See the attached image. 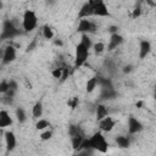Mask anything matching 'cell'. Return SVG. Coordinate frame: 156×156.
Instances as JSON below:
<instances>
[{
  "mask_svg": "<svg viewBox=\"0 0 156 156\" xmlns=\"http://www.w3.org/2000/svg\"><path fill=\"white\" fill-rule=\"evenodd\" d=\"M89 143H90V147L93 150H96V151H100V152H107V149H108V144L104 136V134L100 132H95L90 138H89Z\"/></svg>",
  "mask_w": 156,
  "mask_h": 156,
  "instance_id": "6da1fadb",
  "label": "cell"
},
{
  "mask_svg": "<svg viewBox=\"0 0 156 156\" xmlns=\"http://www.w3.org/2000/svg\"><path fill=\"white\" fill-rule=\"evenodd\" d=\"M38 26V17L33 10H26L22 16V28L24 32L29 33L34 30Z\"/></svg>",
  "mask_w": 156,
  "mask_h": 156,
  "instance_id": "7a4b0ae2",
  "label": "cell"
},
{
  "mask_svg": "<svg viewBox=\"0 0 156 156\" xmlns=\"http://www.w3.org/2000/svg\"><path fill=\"white\" fill-rule=\"evenodd\" d=\"M88 57H89V49L79 41L76 45V50H74V67L76 68L82 67L87 62Z\"/></svg>",
  "mask_w": 156,
  "mask_h": 156,
  "instance_id": "3957f363",
  "label": "cell"
},
{
  "mask_svg": "<svg viewBox=\"0 0 156 156\" xmlns=\"http://www.w3.org/2000/svg\"><path fill=\"white\" fill-rule=\"evenodd\" d=\"M20 34V29L13 24L12 21L5 20L2 23V29H1V39H12L16 35Z\"/></svg>",
  "mask_w": 156,
  "mask_h": 156,
  "instance_id": "277c9868",
  "label": "cell"
},
{
  "mask_svg": "<svg viewBox=\"0 0 156 156\" xmlns=\"http://www.w3.org/2000/svg\"><path fill=\"white\" fill-rule=\"evenodd\" d=\"M94 10V16L98 17H110V11L105 0H88Z\"/></svg>",
  "mask_w": 156,
  "mask_h": 156,
  "instance_id": "5b68a950",
  "label": "cell"
},
{
  "mask_svg": "<svg viewBox=\"0 0 156 156\" xmlns=\"http://www.w3.org/2000/svg\"><path fill=\"white\" fill-rule=\"evenodd\" d=\"M96 29H98V26L91 20H88V18H80L79 20V23H78V27H77V32L91 34V33H95Z\"/></svg>",
  "mask_w": 156,
  "mask_h": 156,
  "instance_id": "8992f818",
  "label": "cell"
},
{
  "mask_svg": "<svg viewBox=\"0 0 156 156\" xmlns=\"http://www.w3.org/2000/svg\"><path fill=\"white\" fill-rule=\"evenodd\" d=\"M16 56H17L16 48L13 45L9 44L2 50V55H1V62H2V65H9V63L13 62L16 60Z\"/></svg>",
  "mask_w": 156,
  "mask_h": 156,
  "instance_id": "52a82bcc",
  "label": "cell"
},
{
  "mask_svg": "<svg viewBox=\"0 0 156 156\" xmlns=\"http://www.w3.org/2000/svg\"><path fill=\"white\" fill-rule=\"evenodd\" d=\"M127 129H128V133H129L130 135H133V134H138V133H140V132L144 129V127H143V123H141L138 118L130 116V117H128Z\"/></svg>",
  "mask_w": 156,
  "mask_h": 156,
  "instance_id": "ba28073f",
  "label": "cell"
},
{
  "mask_svg": "<svg viewBox=\"0 0 156 156\" xmlns=\"http://www.w3.org/2000/svg\"><path fill=\"white\" fill-rule=\"evenodd\" d=\"M115 126H116V121L110 116H106V117H104L102 119L99 121V129L101 132H105V133L112 132Z\"/></svg>",
  "mask_w": 156,
  "mask_h": 156,
  "instance_id": "9c48e42d",
  "label": "cell"
},
{
  "mask_svg": "<svg viewBox=\"0 0 156 156\" xmlns=\"http://www.w3.org/2000/svg\"><path fill=\"white\" fill-rule=\"evenodd\" d=\"M4 140H5V145H6V149L9 151H12L16 145H17V139H16V135L11 130H7L4 133Z\"/></svg>",
  "mask_w": 156,
  "mask_h": 156,
  "instance_id": "30bf717a",
  "label": "cell"
},
{
  "mask_svg": "<svg viewBox=\"0 0 156 156\" xmlns=\"http://www.w3.org/2000/svg\"><path fill=\"white\" fill-rule=\"evenodd\" d=\"M91 16H94L93 6L90 5L89 1H87V2H84V4L80 6V9H79V11H78V18H79V20H80V18H90Z\"/></svg>",
  "mask_w": 156,
  "mask_h": 156,
  "instance_id": "8fae6325",
  "label": "cell"
},
{
  "mask_svg": "<svg viewBox=\"0 0 156 156\" xmlns=\"http://www.w3.org/2000/svg\"><path fill=\"white\" fill-rule=\"evenodd\" d=\"M123 43V37L118 33H115V34H111L110 39H108V44H107V50L108 51H113L116 50L121 44Z\"/></svg>",
  "mask_w": 156,
  "mask_h": 156,
  "instance_id": "7c38bea8",
  "label": "cell"
},
{
  "mask_svg": "<svg viewBox=\"0 0 156 156\" xmlns=\"http://www.w3.org/2000/svg\"><path fill=\"white\" fill-rule=\"evenodd\" d=\"M151 51V44L149 40H141L139 45V58H145Z\"/></svg>",
  "mask_w": 156,
  "mask_h": 156,
  "instance_id": "4fadbf2b",
  "label": "cell"
},
{
  "mask_svg": "<svg viewBox=\"0 0 156 156\" xmlns=\"http://www.w3.org/2000/svg\"><path fill=\"white\" fill-rule=\"evenodd\" d=\"M12 124V118L10 116V113L6 110H1L0 111V128H6L10 127Z\"/></svg>",
  "mask_w": 156,
  "mask_h": 156,
  "instance_id": "5bb4252c",
  "label": "cell"
},
{
  "mask_svg": "<svg viewBox=\"0 0 156 156\" xmlns=\"http://www.w3.org/2000/svg\"><path fill=\"white\" fill-rule=\"evenodd\" d=\"M98 85H99V77H91V78H89V79L87 80V84H85V90H87V93H88V94L93 93V91L96 89Z\"/></svg>",
  "mask_w": 156,
  "mask_h": 156,
  "instance_id": "9a60e30c",
  "label": "cell"
},
{
  "mask_svg": "<svg viewBox=\"0 0 156 156\" xmlns=\"http://www.w3.org/2000/svg\"><path fill=\"white\" fill-rule=\"evenodd\" d=\"M107 113H108V110H107V107L104 104H98L96 105V107H95V115H96V119L98 121H100L104 117H106Z\"/></svg>",
  "mask_w": 156,
  "mask_h": 156,
  "instance_id": "2e32d148",
  "label": "cell"
},
{
  "mask_svg": "<svg viewBox=\"0 0 156 156\" xmlns=\"http://www.w3.org/2000/svg\"><path fill=\"white\" fill-rule=\"evenodd\" d=\"M43 112H44V107H43V104L40 101H37L33 107H32V116L37 119H39L41 116H43Z\"/></svg>",
  "mask_w": 156,
  "mask_h": 156,
  "instance_id": "e0dca14e",
  "label": "cell"
},
{
  "mask_svg": "<svg viewBox=\"0 0 156 156\" xmlns=\"http://www.w3.org/2000/svg\"><path fill=\"white\" fill-rule=\"evenodd\" d=\"M116 144L118 145V147L126 149L130 145V139L127 135H117L116 136Z\"/></svg>",
  "mask_w": 156,
  "mask_h": 156,
  "instance_id": "ac0fdd59",
  "label": "cell"
},
{
  "mask_svg": "<svg viewBox=\"0 0 156 156\" xmlns=\"http://www.w3.org/2000/svg\"><path fill=\"white\" fill-rule=\"evenodd\" d=\"M41 35H43V38H44V39L50 40V39H52V38H54L55 33H54L52 28H51L49 24H45V26H43V28H41Z\"/></svg>",
  "mask_w": 156,
  "mask_h": 156,
  "instance_id": "d6986e66",
  "label": "cell"
},
{
  "mask_svg": "<svg viewBox=\"0 0 156 156\" xmlns=\"http://www.w3.org/2000/svg\"><path fill=\"white\" fill-rule=\"evenodd\" d=\"M83 140H84V135H83V134H77V135L71 136L72 147H73L74 150H78V149H79V146H80V144L83 143Z\"/></svg>",
  "mask_w": 156,
  "mask_h": 156,
  "instance_id": "ffe728a7",
  "label": "cell"
},
{
  "mask_svg": "<svg viewBox=\"0 0 156 156\" xmlns=\"http://www.w3.org/2000/svg\"><path fill=\"white\" fill-rule=\"evenodd\" d=\"M93 51H94V54L96 55V56H100L105 50H106V45H105V43H102V41H96V43H94L93 44Z\"/></svg>",
  "mask_w": 156,
  "mask_h": 156,
  "instance_id": "44dd1931",
  "label": "cell"
},
{
  "mask_svg": "<svg viewBox=\"0 0 156 156\" xmlns=\"http://www.w3.org/2000/svg\"><path fill=\"white\" fill-rule=\"evenodd\" d=\"M15 115H16V118L20 123H24L27 121V113L22 107H17L15 111Z\"/></svg>",
  "mask_w": 156,
  "mask_h": 156,
  "instance_id": "7402d4cb",
  "label": "cell"
},
{
  "mask_svg": "<svg viewBox=\"0 0 156 156\" xmlns=\"http://www.w3.org/2000/svg\"><path fill=\"white\" fill-rule=\"evenodd\" d=\"M80 43H82L84 46H87L89 50L93 48V44H94V43L91 41L89 34H87V33H82V35H80Z\"/></svg>",
  "mask_w": 156,
  "mask_h": 156,
  "instance_id": "603a6c76",
  "label": "cell"
},
{
  "mask_svg": "<svg viewBox=\"0 0 156 156\" xmlns=\"http://www.w3.org/2000/svg\"><path fill=\"white\" fill-rule=\"evenodd\" d=\"M49 127H50V123H49V121L45 119V118H39V119L37 121V123H35V128H37L38 130H44V129H48Z\"/></svg>",
  "mask_w": 156,
  "mask_h": 156,
  "instance_id": "cb8c5ba5",
  "label": "cell"
},
{
  "mask_svg": "<svg viewBox=\"0 0 156 156\" xmlns=\"http://www.w3.org/2000/svg\"><path fill=\"white\" fill-rule=\"evenodd\" d=\"M51 136H52V130L49 129V128L41 130V133H40V139H41V140H50Z\"/></svg>",
  "mask_w": 156,
  "mask_h": 156,
  "instance_id": "d4e9b609",
  "label": "cell"
},
{
  "mask_svg": "<svg viewBox=\"0 0 156 156\" xmlns=\"http://www.w3.org/2000/svg\"><path fill=\"white\" fill-rule=\"evenodd\" d=\"M62 72H63V67L58 66V67H56V68H54V69L51 71V74H52L54 78H56V79H61V77H62Z\"/></svg>",
  "mask_w": 156,
  "mask_h": 156,
  "instance_id": "484cf974",
  "label": "cell"
},
{
  "mask_svg": "<svg viewBox=\"0 0 156 156\" xmlns=\"http://www.w3.org/2000/svg\"><path fill=\"white\" fill-rule=\"evenodd\" d=\"M9 88H10V85H9V80L4 79V80L0 83V93H1V94H5V93L9 90Z\"/></svg>",
  "mask_w": 156,
  "mask_h": 156,
  "instance_id": "4316f807",
  "label": "cell"
},
{
  "mask_svg": "<svg viewBox=\"0 0 156 156\" xmlns=\"http://www.w3.org/2000/svg\"><path fill=\"white\" fill-rule=\"evenodd\" d=\"M77 134H83L80 128L78 126H71L69 127V135L73 136V135H77Z\"/></svg>",
  "mask_w": 156,
  "mask_h": 156,
  "instance_id": "83f0119b",
  "label": "cell"
},
{
  "mask_svg": "<svg viewBox=\"0 0 156 156\" xmlns=\"http://www.w3.org/2000/svg\"><path fill=\"white\" fill-rule=\"evenodd\" d=\"M68 76H69V68H68L67 66H63V72H62L61 80H62V82H63V80H66V79L68 78Z\"/></svg>",
  "mask_w": 156,
  "mask_h": 156,
  "instance_id": "f1b7e54d",
  "label": "cell"
},
{
  "mask_svg": "<svg viewBox=\"0 0 156 156\" xmlns=\"http://www.w3.org/2000/svg\"><path fill=\"white\" fill-rule=\"evenodd\" d=\"M9 85H10V89H12V90H16V91H17V89H18V84H17V82H16V80L10 79V80H9Z\"/></svg>",
  "mask_w": 156,
  "mask_h": 156,
  "instance_id": "f546056e",
  "label": "cell"
},
{
  "mask_svg": "<svg viewBox=\"0 0 156 156\" xmlns=\"http://www.w3.org/2000/svg\"><path fill=\"white\" fill-rule=\"evenodd\" d=\"M140 15H141V9H140V7H135V9L133 10L132 17H133V18H138Z\"/></svg>",
  "mask_w": 156,
  "mask_h": 156,
  "instance_id": "4dcf8cb0",
  "label": "cell"
},
{
  "mask_svg": "<svg viewBox=\"0 0 156 156\" xmlns=\"http://www.w3.org/2000/svg\"><path fill=\"white\" fill-rule=\"evenodd\" d=\"M77 104H78V99H77V98H73L72 101H68V105H69L72 108H74V107L77 106Z\"/></svg>",
  "mask_w": 156,
  "mask_h": 156,
  "instance_id": "1f68e13d",
  "label": "cell"
},
{
  "mask_svg": "<svg viewBox=\"0 0 156 156\" xmlns=\"http://www.w3.org/2000/svg\"><path fill=\"white\" fill-rule=\"evenodd\" d=\"M133 71V66L132 65H127V66H124V68H123V72L124 73H129V72H132Z\"/></svg>",
  "mask_w": 156,
  "mask_h": 156,
  "instance_id": "d6a6232c",
  "label": "cell"
},
{
  "mask_svg": "<svg viewBox=\"0 0 156 156\" xmlns=\"http://www.w3.org/2000/svg\"><path fill=\"white\" fill-rule=\"evenodd\" d=\"M108 32H111V34L118 33V27H116V26H111V27L108 28Z\"/></svg>",
  "mask_w": 156,
  "mask_h": 156,
  "instance_id": "836d02e7",
  "label": "cell"
},
{
  "mask_svg": "<svg viewBox=\"0 0 156 156\" xmlns=\"http://www.w3.org/2000/svg\"><path fill=\"white\" fill-rule=\"evenodd\" d=\"M54 44H55L56 46H62V44H63V43H62V40H61V39H58V38H57V39H55V40H54Z\"/></svg>",
  "mask_w": 156,
  "mask_h": 156,
  "instance_id": "e575fe53",
  "label": "cell"
},
{
  "mask_svg": "<svg viewBox=\"0 0 156 156\" xmlns=\"http://www.w3.org/2000/svg\"><path fill=\"white\" fill-rule=\"evenodd\" d=\"M56 1H57V0H48V4H49V5H52V4H55Z\"/></svg>",
  "mask_w": 156,
  "mask_h": 156,
  "instance_id": "d590c367",
  "label": "cell"
},
{
  "mask_svg": "<svg viewBox=\"0 0 156 156\" xmlns=\"http://www.w3.org/2000/svg\"><path fill=\"white\" fill-rule=\"evenodd\" d=\"M154 99L156 100V85H155V90H154Z\"/></svg>",
  "mask_w": 156,
  "mask_h": 156,
  "instance_id": "8d00e7d4",
  "label": "cell"
}]
</instances>
